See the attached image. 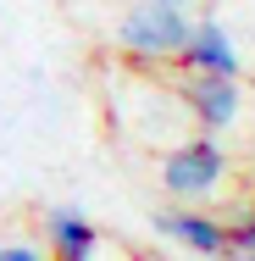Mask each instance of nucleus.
Returning a JSON list of instances; mask_svg holds the SVG:
<instances>
[{
  "instance_id": "f257e3e1",
  "label": "nucleus",
  "mask_w": 255,
  "mask_h": 261,
  "mask_svg": "<svg viewBox=\"0 0 255 261\" xmlns=\"http://www.w3.org/2000/svg\"><path fill=\"white\" fill-rule=\"evenodd\" d=\"M189 28L194 17L183 6H161V0H139L117 17V50L139 67H155V61H178V50L189 45Z\"/></svg>"
},
{
  "instance_id": "f03ea898",
  "label": "nucleus",
  "mask_w": 255,
  "mask_h": 261,
  "mask_svg": "<svg viewBox=\"0 0 255 261\" xmlns=\"http://www.w3.org/2000/svg\"><path fill=\"white\" fill-rule=\"evenodd\" d=\"M228 178V150L200 134V139H178L172 150H161V189L172 195V206H189V200H211Z\"/></svg>"
},
{
  "instance_id": "7ed1b4c3",
  "label": "nucleus",
  "mask_w": 255,
  "mask_h": 261,
  "mask_svg": "<svg viewBox=\"0 0 255 261\" xmlns=\"http://www.w3.org/2000/svg\"><path fill=\"white\" fill-rule=\"evenodd\" d=\"M172 89H178L183 111L200 122L211 139H216V134H228V128L239 122V111H244V84H239V78H216V72H183V84H172Z\"/></svg>"
},
{
  "instance_id": "20e7f679",
  "label": "nucleus",
  "mask_w": 255,
  "mask_h": 261,
  "mask_svg": "<svg viewBox=\"0 0 255 261\" xmlns=\"http://www.w3.org/2000/svg\"><path fill=\"white\" fill-rule=\"evenodd\" d=\"M150 228L161 239H172V245H183L194 256H211V261H222V250H228L222 217L216 211H200V206H161V211H150Z\"/></svg>"
},
{
  "instance_id": "39448f33",
  "label": "nucleus",
  "mask_w": 255,
  "mask_h": 261,
  "mask_svg": "<svg viewBox=\"0 0 255 261\" xmlns=\"http://www.w3.org/2000/svg\"><path fill=\"white\" fill-rule=\"evenodd\" d=\"M178 72H216V78H244V61H239V45H233V34L216 22V17H205L189 28V45L178 50Z\"/></svg>"
},
{
  "instance_id": "423d86ee",
  "label": "nucleus",
  "mask_w": 255,
  "mask_h": 261,
  "mask_svg": "<svg viewBox=\"0 0 255 261\" xmlns=\"http://www.w3.org/2000/svg\"><path fill=\"white\" fill-rule=\"evenodd\" d=\"M45 245H50V261H95L100 256V228L72 206H50L45 211Z\"/></svg>"
},
{
  "instance_id": "0eeeda50",
  "label": "nucleus",
  "mask_w": 255,
  "mask_h": 261,
  "mask_svg": "<svg viewBox=\"0 0 255 261\" xmlns=\"http://www.w3.org/2000/svg\"><path fill=\"white\" fill-rule=\"evenodd\" d=\"M228 228V250L222 256H255V206L233 211V222H222Z\"/></svg>"
},
{
  "instance_id": "6e6552de",
  "label": "nucleus",
  "mask_w": 255,
  "mask_h": 261,
  "mask_svg": "<svg viewBox=\"0 0 255 261\" xmlns=\"http://www.w3.org/2000/svg\"><path fill=\"white\" fill-rule=\"evenodd\" d=\"M0 261H45L39 245H0Z\"/></svg>"
},
{
  "instance_id": "1a4fd4ad",
  "label": "nucleus",
  "mask_w": 255,
  "mask_h": 261,
  "mask_svg": "<svg viewBox=\"0 0 255 261\" xmlns=\"http://www.w3.org/2000/svg\"><path fill=\"white\" fill-rule=\"evenodd\" d=\"M161 6H194V0H161Z\"/></svg>"
},
{
  "instance_id": "9d476101",
  "label": "nucleus",
  "mask_w": 255,
  "mask_h": 261,
  "mask_svg": "<svg viewBox=\"0 0 255 261\" xmlns=\"http://www.w3.org/2000/svg\"><path fill=\"white\" fill-rule=\"evenodd\" d=\"M222 261H255V256H222Z\"/></svg>"
}]
</instances>
